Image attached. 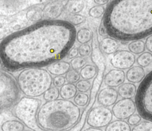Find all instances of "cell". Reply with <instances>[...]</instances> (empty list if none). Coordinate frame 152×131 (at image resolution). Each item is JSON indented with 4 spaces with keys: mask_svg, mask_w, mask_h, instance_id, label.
I'll return each instance as SVG.
<instances>
[{
    "mask_svg": "<svg viewBox=\"0 0 152 131\" xmlns=\"http://www.w3.org/2000/svg\"><path fill=\"white\" fill-rule=\"evenodd\" d=\"M76 33L68 21H40L6 36L0 43V58L9 70L48 66L68 54Z\"/></svg>",
    "mask_w": 152,
    "mask_h": 131,
    "instance_id": "obj_1",
    "label": "cell"
},
{
    "mask_svg": "<svg viewBox=\"0 0 152 131\" xmlns=\"http://www.w3.org/2000/svg\"><path fill=\"white\" fill-rule=\"evenodd\" d=\"M41 101L35 98L23 97L17 104L14 110L15 116L30 128L36 121V113Z\"/></svg>",
    "mask_w": 152,
    "mask_h": 131,
    "instance_id": "obj_7",
    "label": "cell"
},
{
    "mask_svg": "<svg viewBox=\"0 0 152 131\" xmlns=\"http://www.w3.org/2000/svg\"><path fill=\"white\" fill-rule=\"evenodd\" d=\"M137 87L132 83H124L119 86L118 93L122 99H132L137 93Z\"/></svg>",
    "mask_w": 152,
    "mask_h": 131,
    "instance_id": "obj_17",
    "label": "cell"
},
{
    "mask_svg": "<svg viewBox=\"0 0 152 131\" xmlns=\"http://www.w3.org/2000/svg\"><path fill=\"white\" fill-rule=\"evenodd\" d=\"M27 20L31 22L40 21L43 17V10L39 7H34L30 8L26 14Z\"/></svg>",
    "mask_w": 152,
    "mask_h": 131,
    "instance_id": "obj_21",
    "label": "cell"
},
{
    "mask_svg": "<svg viewBox=\"0 0 152 131\" xmlns=\"http://www.w3.org/2000/svg\"><path fill=\"white\" fill-rule=\"evenodd\" d=\"M20 97V90L14 77L0 68V114L17 105Z\"/></svg>",
    "mask_w": 152,
    "mask_h": 131,
    "instance_id": "obj_5",
    "label": "cell"
},
{
    "mask_svg": "<svg viewBox=\"0 0 152 131\" xmlns=\"http://www.w3.org/2000/svg\"><path fill=\"white\" fill-rule=\"evenodd\" d=\"M119 45L118 42L110 37L103 38L99 43V48L102 52L106 55L115 54L118 51Z\"/></svg>",
    "mask_w": 152,
    "mask_h": 131,
    "instance_id": "obj_14",
    "label": "cell"
},
{
    "mask_svg": "<svg viewBox=\"0 0 152 131\" xmlns=\"http://www.w3.org/2000/svg\"><path fill=\"white\" fill-rule=\"evenodd\" d=\"M131 131H152V122L142 121L134 126Z\"/></svg>",
    "mask_w": 152,
    "mask_h": 131,
    "instance_id": "obj_32",
    "label": "cell"
},
{
    "mask_svg": "<svg viewBox=\"0 0 152 131\" xmlns=\"http://www.w3.org/2000/svg\"><path fill=\"white\" fill-rule=\"evenodd\" d=\"M106 8L104 6L96 5L91 7L88 11V15L92 18H97L105 13Z\"/></svg>",
    "mask_w": 152,
    "mask_h": 131,
    "instance_id": "obj_30",
    "label": "cell"
},
{
    "mask_svg": "<svg viewBox=\"0 0 152 131\" xmlns=\"http://www.w3.org/2000/svg\"><path fill=\"white\" fill-rule=\"evenodd\" d=\"M77 89L73 83H67L62 86L59 91V95L62 99L69 100L75 96Z\"/></svg>",
    "mask_w": 152,
    "mask_h": 131,
    "instance_id": "obj_18",
    "label": "cell"
},
{
    "mask_svg": "<svg viewBox=\"0 0 152 131\" xmlns=\"http://www.w3.org/2000/svg\"><path fill=\"white\" fill-rule=\"evenodd\" d=\"M5 36V33H4V30H2V29H1L0 28V40L2 39Z\"/></svg>",
    "mask_w": 152,
    "mask_h": 131,
    "instance_id": "obj_43",
    "label": "cell"
},
{
    "mask_svg": "<svg viewBox=\"0 0 152 131\" xmlns=\"http://www.w3.org/2000/svg\"><path fill=\"white\" fill-rule=\"evenodd\" d=\"M53 79L45 69L29 68L18 75L17 82L20 91L29 98L38 97L51 88Z\"/></svg>",
    "mask_w": 152,
    "mask_h": 131,
    "instance_id": "obj_4",
    "label": "cell"
},
{
    "mask_svg": "<svg viewBox=\"0 0 152 131\" xmlns=\"http://www.w3.org/2000/svg\"><path fill=\"white\" fill-rule=\"evenodd\" d=\"M94 2L97 5L103 6V5L107 4L109 2V1H108V0H95V1H94Z\"/></svg>",
    "mask_w": 152,
    "mask_h": 131,
    "instance_id": "obj_41",
    "label": "cell"
},
{
    "mask_svg": "<svg viewBox=\"0 0 152 131\" xmlns=\"http://www.w3.org/2000/svg\"><path fill=\"white\" fill-rule=\"evenodd\" d=\"M87 63V60L83 57H77L72 59L70 61L71 67L75 70H78L83 68Z\"/></svg>",
    "mask_w": 152,
    "mask_h": 131,
    "instance_id": "obj_29",
    "label": "cell"
},
{
    "mask_svg": "<svg viewBox=\"0 0 152 131\" xmlns=\"http://www.w3.org/2000/svg\"><path fill=\"white\" fill-rule=\"evenodd\" d=\"M136 109L135 103L132 99H121L113 105L112 112L115 118L124 120L134 114Z\"/></svg>",
    "mask_w": 152,
    "mask_h": 131,
    "instance_id": "obj_9",
    "label": "cell"
},
{
    "mask_svg": "<svg viewBox=\"0 0 152 131\" xmlns=\"http://www.w3.org/2000/svg\"><path fill=\"white\" fill-rule=\"evenodd\" d=\"M70 63L65 61H59L47 66V71L54 76L66 74L70 70Z\"/></svg>",
    "mask_w": 152,
    "mask_h": 131,
    "instance_id": "obj_15",
    "label": "cell"
},
{
    "mask_svg": "<svg viewBox=\"0 0 152 131\" xmlns=\"http://www.w3.org/2000/svg\"><path fill=\"white\" fill-rule=\"evenodd\" d=\"M109 37L134 41L152 35V1L115 0L107 7L102 21Z\"/></svg>",
    "mask_w": 152,
    "mask_h": 131,
    "instance_id": "obj_2",
    "label": "cell"
},
{
    "mask_svg": "<svg viewBox=\"0 0 152 131\" xmlns=\"http://www.w3.org/2000/svg\"><path fill=\"white\" fill-rule=\"evenodd\" d=\"M83 131H103L101 129H97V128H94V127H88L84 130Z\"/></svg>",
    "mask_w": 152,
    "mask_h": 131,
    "instance_id": "obj_42",
    "label": "cell"
},
{
    "mask_svg": "<svg viewBox=\"0 0 152 131\" xmlns=\"http://www.w3.org/2000/svg\"><path fill=\"white\" fill-rule=\"evenodd\" d=\"M91 83L88 80L84 79L79 80L75 85L77 89L81 93L88 92L91 88Z\"/></svg>",
    "mask_w": 152,
    "mask_h": 131,
    "instance_id": "obj_33",
    "label": "cell"
},
{
    "mask_svg": "<svg viewBox=\"0 0 152 131\" xmlns=\"http://www.w3.org/2000/svg\"><path fill=\"white\" fill-rule=\"evenodd\" d=\"M2 131H23L24 125L17 120H10L4 122L1 127Z\"/></svg>",
    "mask_w": 152,
    "mask_h": 131,
    "instance_id": "obj_20",
    "label": "cell"
},
{
    "mask_svg": "<svg viewBox=\"0 0 152 131\" xmlns=\"http://www.w3.org/2000/svg\"><path fill=\"white\" fill-rule=\"evenodd\" d=\"M97 68L93 64H86L80 71V76L84 80H90L94 78L97 74Z\"/></svg>",
    "mask_w": 152,
    "mask_h": 131,
    "instance_id": "obj_23",
    "label": "cell"
},
{
    "mask_svg": "<svg viewBox=\"0 0 152 131\" xmlns=\"http://www.w3.org/2000/svg\"><path fill=\"white\" fill-rule=\"evenodd\" d=\"M65 79L69 83H77L80 78V73L77 70H70L66 74H65Z\"/></svg>",
    "mask_w": 152,
    "mask_h": 131,
    "instance_id": "obj_31",
    "label": "cell"
},
{
    "mask_svg": "<svg viewBox=\"0 0 152 131\" xmlns=\"http://www.w3.org/2000/svg\"><path fill=\"white\" fill-rule=\"evenodd\" d=\"M89 100V96L86 93H78L74 98V103L78 107L86 106Z\"/></svg>",
    "mask_w": 152,
    "mask_h": 131,
    "instance_id": "obj_28",
    "label": "cell"
},
{
    "mask_svg": "<svg viewBox=\"0 0 152 131\" xmlns=\"http://www.w3.org/2000/svg\"><path fill=\"white\" fill-rule=\"evenodd\" d=\"M128 48L129 51L133 54H141L145 49V42L142 40H134L128 44Z\"/></svg>",
    "mask_w": 152,
    "mask_h": 131,
    "instance_id": "obj_24",
    "label": "cell"
},
{
    "mask_svg": "<svg viewBox=\"0 0 152 131\" xmlns=\"http://www.w3.org/2000/svg\"><path fill=\"white\" fill-rule=\"evenodd\" d=\"M135 56L128 50H119L116 52L110 59L112 66L118 70H126L131 68L135 62Z\"/></svg>",
    "mask_w": 152,
    "mask_h": 131,
    "instance_id": "obj_10",
    "label": "cell"
},
{
    "mask_svg": "<svg viewBox=\"0 0 152 131\" xmlns=\"http://www.w3.org/2000/svg\"><path fill=\"white\" fill-rule=\"evenodd\" d=\"M99 33L102 36H108L107 34L106 30V29H105V28H104L102 23H101V24L100 25V27H99Z\"/></svg>",
    "mask_w": 152,
    "mask_h": 131,
    "instance_id": "obj_40",
    "label": "cell"
},
{
    "mask_svg": "<svg viewBox=\"0 0 152 131\" xmlns=\"http://www.w3.org/2000/svg\"><path fill=\"white\" fill-rule=\"evenodd\" d=\"M141 120V117L138 114H134L128 118L127 123L131 126H136Z\"/></svg>",
    "mask_w": 152,
    "mask_h": 131,
    "instance_id": "obj_37",
    "label": "cell"
},
{
    "mask_svg": "<svg viewBox=\"0 0 152 131\" xmlns=\"http://www.w3.org/2000/svg\"><path fill=\"white\" fill-rule=\"evenodd\" d=\"M137 63L141 67H145L152 63V54L149 52H144L140 54L136 59Z\"/></svg>",
    "mask_w": 152,
    "mask_h": 131,
    "instance_id": "obj_25",
    "label": "cell"
},
{
    "mask_svg": "<svg viewBox=\"0 0 152 131\" xmlns=\"http://www.w3.org/2000/svg\"><path fill=\"white\" fill-rule=\"evenodd\" d=\"M135 103L139 115L152 122V70L145 76L138 87Z\"/></svg>",
    "mask_w": 152,
    "mask_h": 131,
    "instance_id": "obj_6",
    "label": "cell"
},
{
    "mask_svg": "<svg viewBox=\"0 0 152 131\" xmlns=\"http://www.w3.org/2000/svg\"><path fill=\"white\" fill-rule=\"evenodd\" d=\"M66 79L65 77L63 76H56L53 78L52 83L53 86L56 88H61L65 83Z\"/></svg>",
    "mask_w": 152,
    "mask_h": 131,
    "instance_id": "obj_36",
    "label": "cell"
},
{
    "mask_svg": "<svg viewBox=\"0 0 152 131\" xmlns=\"http://www.w3.org/2000/svg\"><path fill=\"white\" fill-rule=\"evenodd\" d=\"M125 73L123 70L112 69L109 71L103 78L105 85L109 88H116L124 83L125 80Z\"/></svg>",
    "mask_w": 152,
    "mask_h": 131,
    "instance_id": "obj_12",
    "label": "cell"
},
{
    "mask_svg": "<svg viewBox=\"0 0 152 131\" xmlns=\"http://www.w3.org/2000/svg\"><path fill=\"white\" fill-rule=\"evenodd\" d=\"M59 96V91L56 87H51L43 94V99L46 101H52L58 99Z\"/></svg>",
    "mask_w": 152,
    "mask_h": 131,
    "instance_id": "obj_27",
    "label": "cell"
},
{
    "mask_svg": "<svg viewBox=\"0 0 152 131\" xmlns=\"http://www.w3.org/2000/svg\"><path fill=\"white\" fill-rule=\"evenodd\" d=\"M86 18L81 14H72L68 19V21L73 26H78L83 23Z\"/></svg>",
    "mask_w": 152,
    "mask_h": 131,
    "instance_id": "obj_34",
    "label": "cell"
},
{
    "mask_svg": "<svg viewBox=\"0 0 152 131\" xmlns=\"http://www.w3.org/2000/svg\"><path fill=\"white\" fill-rule=\"evenodd\" d=\"M23 131H33V130H31L30 129H27V130H24Z\"/></svg>",
    "mask_w": 152,
    "mask_h": 131,
    "instance_id": "obj_44",
    "label": "cell"
},
{
    "mask_svg": "<svg viewBox=\"0 0 152 131\" xmlns=\"http://www.w3.org/2000/svg\"><path fill=\"white\" fill-rule=\"evenodd\" d=\"M112 112L108 107L97 106L89 111L87 123L91 127L100 129L106 127L112 121Z\"/></svg>",
    "mask_w": 152,
    "mask_h": 131,
    "instance_id": "obj_8",
    "label": "cell"
},
{
    "mask_svg": "<svg viewBox=\"0 0 152 131\" xmlns=\"http://www.w3.org/2000/svg\"><path fill=\"white\" fill-rule=\"evenodd\" d=\"M104 131H131V129L126 121L116 120L111 121L106 127Z\"/></svg>",
    "mask_w": 152,
    "mask_h": 131,
    "instance_id": "obj_19",
    "label": "cell"
},
{
    "mask_svg": "<svg viewBox=\"0 0 152 131\" xmlns=\"http://www.w3.org/2000/svg\"><path fill=\"white\" fill-rule=\"evenodd\" d=\"M144 77L145 71L142 67L140 66L132 67L126 73L127 80L133 84L142 82Z\"/></svg>",
    "mask_w": 152,
    "mask_h": 131,
    "instance_id": "obj_16",
    "label": "cell"
},
{
    "mask_svg": "<svg viewBox=\"0 0 152 131\" xmlns=\"http://www.w3.org/2000/svg\"><path fill=\"white\" fill-rule=\"evenodd\" d=\"M68 11L72 14H78L84 8V2L82 1H76L68 2Z\"/></svg>",
    "mask_w": 152,
    "mask_h": 131,
    "instance_id": "obj_26",
    "label": "cell"
},
{
    "mask_svg": "<svg viewBox=\"0 0 152 131\" xmlns=\"http://www.w3.org/2000/svg\"><path fill=\"white\" fill-rule=\"evenodd\" d=\"M64 1H51L43 9V16L49 20H55L59 17L64 8Z\"/></svg>",
    "mask_w": 152,
    "mask_h": 131,
    "instance_id": "obj_13",
    "label": "cell"
},
{
    "mask_svg": "<svg viewBox=\"0 0 152 131\" xmlns=\"http://www.w3.org/2000/svg\"><path fill=\"white\" fill-rule=\"evenodd\" d=\"M80 109L69 100L46 101L36 114L37 126L45 131H68L79 121Z\"/></svg>",
    "mask_w": 152,
    "mask_h": 131,
    "instance_id": "obj_3",
    "label": "cell"
},
{
    "mask_svg": "<svg viewBox=\"0 0 152 131\" xmlns=\"http://www.w3.org/2000/svg\"><path fill=\"white\" fill-rule=\"evenodd\" d=\"M92 32L87 28H81L76 33L77 40L81 44H86L89 42L93 38Z\"/></svg>",
    "mask_w": 152,
    "mask_h": 131,
    "instance_id": "obj_22",
    "label": "cell"
},
{
    "mask_svg": "<svg viewBox=\"0 0 152 131\" xmlns=\"http://www.w3.org/2000/svg\"><path fill=\"white\" fill-rule=\"evenodd\" d=\"M78 54V49L77 48H74L69 51L68 54V57L69 59H73L77 57Z\"/></svg>",
    "mask_w": 152,
    "mask_h": 131,
    "instance_id": "obj_39",
    "label": "cell"
},
{
    "mask_svg": "<svg viewBox=\"0 0 152 131\" xmlns=\"http://www.w3.org/2000/svg\"><path fill=\"white\" fill-rule=\"evenodd\" d=\"M1 63H2V60H1V58H0V66H1Z\"/></svg>",
    "mask_w": 152,
    "mask_h": 131,
    "instance_id": "obj_45",
    "label": "cell"
},
{
    "mask_svg": "<svg viewBox=\"0 0 152 131\" xmlns=\"http://www.w3.org/2000/svg\"><path fill=\"white\" fill-rule=\"evenodd\" d=\"M118 98V91L113 88H104L97 95V102L102 106L108 107L113 105Z\"/></svg>",
    "mask_w": 152,
    "mask_h": 131,
    "instance_id": "obj_11",
    "label": "cell"
},
{
    "mask_svg": "<svg viewBox=\"0 0 152 131\" xmlns=\"http://www.w3.org/2000/svg\"><path fill=\"white\" fill-rule=\"evenodd\" d=\"M78 54L81 57L88 56L91 52V47L88 44H82L78 48Z\"/></svg>",
    "mask_w": 152,
    "mask_h": 131,
    "instance_id": "obj_35",
    "label": "cell"
},
{
    "mask_svg": "<svg viewBox=\"0 0 152 131\" xmlns=\"http://www.w3.org/2000/svg\"><path fill=\"white\" fill-rule=\"evenodd\" d=\"M145 45L148 52L152 54V35L147 37L145 42Z\"/></svg>",
    "mask_w": 152,
    "mask_h": 131,
    "instance_id": "obj_38",
    "label": "cell"
}]
</instances>
